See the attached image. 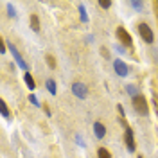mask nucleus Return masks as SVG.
Returning <instances> with one entry per match:
<instances>
[{"label": "nucleus", "mask_w": 158, "mask_h": 158, "mask_svg": "<svg viewBox=\"0 0 158 158\" xmlns=\"http://www.w3.org/2000/svg\"><path fill=\"white\" fill-rule=\"evenodd\" d=\"M72 92H74V95H76V97L85 99L88 90H86V86H85L83 83H74V85H72Z\"/></svg>", "instance_id": "7"}, {"label": "nucleus", "mask_w": 158, "mask_h": 158, "mask_svg": "<svg viewBox=\"0 0 158 158\" xmlns=\"http://www.w3.org/2000/svg\"><path fill=\"white\" fill-rule=\"evenodd\" d=\"M31 101V104H34V106H40V102H38V99L34 97V95H29V97H27Z\"/></svg>", "instance_id": "19"}, {"label": "nucleus", "mask_w": 158, "mask_h": 158, "mask_svg": "<svg viewBox=\"0 0 158 158\" xmlns=\"http://www.w3.org/2000/svg\"><path fill=\"white\" fill-rule=\"evenodd\" d=\"M0 110H2V115H4L6 118L9 117V110H7V104H6L4 99H0Z\"/></svg>", "instance_id": "14"}, {"label": "nucleus", "mask_w": 158, "mask_h": 158, "mask_svg": "<svg viewBox=\"0 0 158 158\" xmlns=\"http://www.w3.org/2000/svg\"><path fill=\"white\" fill-rule=\"evenodd\" d=\"M9 50H11V54H13V58H15V61H16V63H18V67L22 70H25V72H27V63H25V61H23V58H22V54H20L18 52V49H16V47H15V45H9Z\"/></svg>", "instance_id": "4"}, {"label": "nucleus", "mask_w": 158, "mask_h": 158, "mask_svg": "<svg viewBox=\"0 0 158 158\" xmlns=\"http://www.w3.org/2000/svg\"><path fill=\"white\" fill-rule=\"evenodd\" d=\"M153 102H155V108H156V113H158V97H156V94H155V97H153Z\"/></svg>", "instance_id": "23"}, {"label": "nucleus", "mask_w": 158, "mask_h": 158, "mask_svg": "<svg viewBox=\"0 0 158 158\" xmlns=\"http://www.w3.org/2000/svg\"><path fill=\"white\" fill-rule=\"evenodd\" d=\"M113 69H115V72H117L120 77H126L128 72H129L128 65H126L124 61H120V59H115V61H113Z\"/></svg>", "instance_id": "5"}, {"label": "nucleus", "mask_w": 158, "mask_h": 158, "mask_svg": "<svg viewBox=\"0 0 158 158\" xmlns=\"http://www.w3.org/2000/svg\"><path fill=\"white\" fill-rule=\"evenodd\" d=\"M131 6H133L135 9H142V4H140V2H131Z\"/></svg>", "instance_id": "20"}, {"label": "nucleus", "mask_w": 158, "mask_h": 158, "mask_svg": "<svg viewBox=\"0 0 158 158\" xmlns=\"http://www.w3.org/2000/svg\"><path fill=\"white\" fill-rule=\"evenodd\" d=\"M126 90H128V94H131L133 97L137 95V88H135V86H126Z\"/></svg>", "instance_id": "18"}, {"label": "nucleus", "mask_w": 158, "mask_h": 158, "mask_svg": "<svg viewBox=\"0 0 158 158\" xmlns=\"http://www.w3.org/2000/svg\"><path fill=\"white\" fill-rule=\"evenodd\" d=\"M99 6H101L102 9H110V6H111V2H108V0H101V2H99Z\"/></svg>", "instance_id": "16"}, {"label": "nucleus", "mask_w": 158, "mask_h": 158, "mask_svg": "<svg viewBox=\"0 0 158 158\" xmlns=\"http://www.w3.org/2000/svg\"><path fill=\"white\" fill-rule=\"evenodd\" d=\"M23 79H25V83H27V88H31V90H34V79H32V76H31L29 72H25V76H23Z\"/></svg>", "instance_id": "10"}, {"label": "nucleus", "mask_w": 158, "mask_h": 158, "mask_svg": "<svg viewBox=\"0 0 158 158\" xmlns=\"http://www.w3.org/2000/svg\"><path fill=\"white\" fill-rule=\"evenodd\" d=\"M45 85H47V90H49L50 94H52V95H56V92H58V88H56V83H54L52 79H49Z\"/></svg>", "instance_id": "12"}, {"label": "nucleus", "mask_w": 158, "mask_h": 158, "mask_svg": "<svg viewBox=\"0 0 158 158\" xmlns=\"http://www.w3.org/2000/svg\"><path fill=\"white\" fill-rule=\"evenodd\" d=\"M138 158H142V156H138Z\"/></svg>", "instance_id": "25"}, {"label": "nucleus", "mask_w": 158, "mask_h": 158, "mask_svg": "<svg viewBox=\"0 0 158 158\" xmlns=\"http://www.w3.org/2000/svg\"><path fill=\"white\" fill-rule=\"evenodd\" d=\"M79 16H81V20L86 23L88 22V15H86V9H85V6L83 4H79Z\"/></svg>", "instance_id": "13"}, {"label": "nucleus", "mask_w": 158, "mask_h": 158, "mask_svg": "<svg viewBox=\"0 0 158 158\" xmlns=\"http://www.w3.org/2000/svg\"><path fill=\"white\" fill-rule=\"evenodd\" d=\"M31 29L36 31V32L40 31V20H38V16H36V15H32V16H31Z\"/></svg>", "instance_id": "9"}, {"label": "nucleus", "mask_w": 158, "mask_h": 158, "mask_svg": "<svg viewBox=\"0 0 158 158\" xmlns=\"http://www.w3.org/2000/svg\"><path fill=\"white\" fill-rule=\"evenodd\" d=\"M124 142H126V148L128 151H135V137H133V129L126 128V133H124Z\"/></svg>", "instance_id": "6"}, {"label": "nucleus", "mask_w": 158, "mask_h": 158, "mask_svg": "<svg viewBox=\"0 0 158 158\" xmlns=\"http://www.w3.org/2000/svg\"><path fill=\"white\" fill-rule=\"evenodd\" d=\"M77 144H79V146H85V142H83V138L79 137V135H77Z\"/></svg>", "instance_id": "24"}, {"label": "nucleus", "mask_w": 158, "mask_h": 158, "mask_svg": "<svg viewBox=\"0 0 158 158\" xmlns=\"http://www.w3.org/2000/svg\"><path fill=\"white\" fill-rule=\"evenodd\" d=\"M97 158H111V155H110V151L106 148H99L97 149Z\"/></svg>", "instance_id": "11"}, {"label": "nucleus", "mask_w": 158, "mask_h": 158, "mask_svg": "<svg viewBox=\"0 0 158 158\" xmlns=\"http://www.w3.org/2000/svg\"><path fill=\"white\" fill-rule=\"evenodd\" d=\"M138 34H140V38L144 40L146 43H153V40H155L153 31H151V27H149L148 23H140L138 25Z\"/></svg>", "instance_id": "2"}, {"label": "nucleus", "mask_w": 158, "mask_h": 158, "mask_svg": "<svg viewBox=\"0 0 158 158\" xmlns=\"http://www.w3.org/2000/svg\"><path fill=\"white\" fill-rule=\"evenodd\" d=\"M0 52L6 54V43H4V41H0Z\"/></svg>", "instance_id": "22"}, {"label": "nucleus", "mask_w": 158, "mask_h": 158, "mask_svg": "<svg viewBox=\"0 0 158 158\" xmlns=\"http://www.w3.org/2000/svg\"><path fill=\"white\" fill-rule=\"evenodd\" d=\"M7 15H9V16H13V18H15V16H16V13H15V7H13V6H7Z\"/></svg>", "instance_id": "17"}, {"label": "nucleus", "mask_w": 158, "mask_h": 158, "mask_svg": "<svg viewBox=\"0 0 158 158\" xmlns=\"http://www.w3.org/2000/svg\"><path fill=\"white\" fill-rule=\"evenodd\" d=\"M131 101H133V108H135L137 113H140V115H148V113H149L148 101L144 99V95H135Z\"/></svg>", "instance_id": "1"}, {"label": "nucleus", "mask_w": 158, "mask_h": 158, "mask_svg": "<svg viewBox=\"0 0 158 158\" xmlns=\"http://www.w3.org/2000/svg\"><path fill=\"white\" fill-rule=\"evenodd\" d=\"M117 110H118V113H120V117L124 118V115H126V113H124V108H122V106L118 104V106H117Z\"/></svg>", "instance_id": "21"}, {"label": "nucleus", "mask_w": 158, "mask_h": 158, "mask_svg": "<svg viewBox=\"0 0 158 158\" xmlns=\"http://www.w3.org/2000/svg\"><path fill=\"white\" fill-rule=\"evenodd\" d=\"M45 59H47V65H49L50 69H56V59L52 58V56H45Z\"/></svg>", "instance_id": "15"}, {"label": "nucleus", "mask_w": 158, "mask_h": 158, "mask_svg": "<svg viewBox=\"0 0 158 158\" xmlns=\"http://www.w3.org/2000/svg\"><path fill=\"white\" fill-rule=\"evenodd\" d=\"M94 133H95L97 138H104V135H106L104 124H102V122H95V124H94Z\"/></svg>", "instance_id": "8"}, {"label": "nucleus", "mask_w": 158, "mask_h": 158, "mask_svg": "<svg viewBox=\"0 0 158 158\" xmlns=\"http://www.w3.org/2000/svg\"><path fill=\"white\" fill-rule=\"evenodd\" d=\"M117 40L122 43V45H126V47H131V45H133V38H131V34H129L126 29H122V27H118L117 29Z\"/></svg>", "instance_id": "3"}]
</instances>
